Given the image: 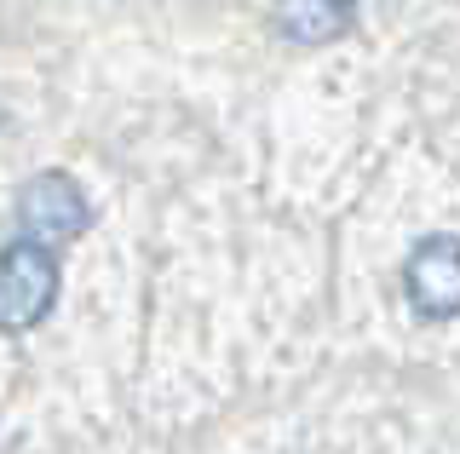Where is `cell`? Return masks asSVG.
I'll use <instances>...</instances> for the list:
<instances>
[{
    "mask_svg": "<svg viewBox=\"0 0 460 454\" xmlns=\"http://www.w3.org/2000/svg\"><path fill=\"white\" fill-rule=\"evenodd\" d=\"M402 288H409V305L426 322L460 317V236H426V242H414L409 265H402Z\"/></svg>",
    "mask_w": 460,
    "mask_h": 454,
    "instance_id": "3957f363",
    "label": "cell"
},
{
    "mask_svg": "<svg viewBox=\"0 0 460 454\" xmlns=\"http://www.w3.org/2000/svg\"><path fill=\"white\" fill-rule=\"evenodd\" d=\"M357 0H277V30L294 47H328V40L351 35Z\"/></svg>",
    "mask_w": 460,
    "mask_h": 454,
    "instance_id": "277c9868",
    "label": "cell"
},
{
    "mask_svg": "<svg viewBox=\"0 0 460 454\" xmlns=\"http://www.w3.org/2000/svg\"><path fill=\"white\" fill-rule=\"evenodd\" d=\"M58 248L18 236L0 248V334H29L52 317L58 305Z\"/></svg>",
    "mask_w": 460,
    "mask_h": 454,
    "instance_id": "6da1fadb",
    "label": "cell"
},
{
    "mask_svg": "<svg viewBox=\"0 0 460 454\" xmlns=\"http://www.w3.org/2000/svg\"><path fill=\"white\" fill-rule=\"evenodd\" d=\"M18 231L29 242H47V248H69L75 236L93 224V207H86L81 184L69 173H35L18 190Z\"/></svg>",
    "mask_w": 460,
    "mask_h": 454,
    "instance_id": "7a4b0ae2",
    "label": "cell"
}]
</instances>
